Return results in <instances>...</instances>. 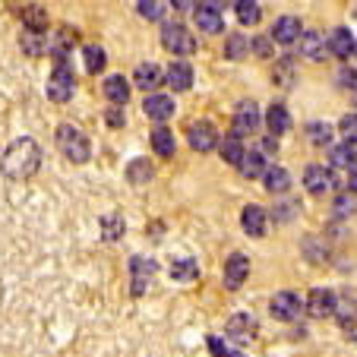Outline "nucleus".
I'll use <instances>...</instances> for the list:
<instances>
[{
    "label": "nucleus",
    "instance_id": "nucleus-24",
    "mask_svg": "<svg viewBox=\"0 0 357 357\" xmlns=\"http://www.w3.org/2000/svg\"><path fill=\"white\" fill-rule=\"evenodd\" d=\"M133 82L139 89H146V92H152V89L162 86V70H158L155 63H139L133 73Z\"/></svg>",
    "mask_w": 357,
    "mask_h": 357
},
{
    "label": "nucleus",
    "instance_id": "nucleus-15",
    "mask_svg": "<svg viewBox=\"0 0 357 357\" xmlns=\"http://www.w3.org/2000/svg\"><path fill=\"white\" fill-rule=\"evenodd\" d=\"M326 35L317 32V29H310V32H303L301 35V54L307 57V61H323L326 57Z\"/></svg>",
    "mask_w": 357,
    "mask_h": 357
},
{
    "label": "nucleus",
    "instance_id": "nucleus-12",
    "mask_svg": "<svg viewBox=\"0 0 357 357\" xmlns=\"http://www.w3.org/2000/svg\"><path fill=\"white\" fill-rule=\"evenodd\" d=\"M196 26H199V32H209V35L225 32L222 10L212 7V3H199V7H196Z\"/></svg>",
    "mask_w": 357,
    "mask_h": 357
},
{
    "label": "nucleus",
    "instance_id": "nucleus-27",
    "mask_svg": "<svg viewBox=\"0 0 357 357\" xmlns=\"http://www.w3.org/2000/svg\"><path fill=\"white\" fill-rule=\"evenodd\" d=\"M263 181H266V190L269 193H288V187H291V174L284 168H266V174H263Z\"/></svg>",
    "mask_w": 357,
    "mask_h": 357
},
{
    "label": "nucleus",
    "instance_id": "nucleus-8",
    "mask_svg": "<svg viewBox=\"0 0 357 357\" xmlns=\"http://www.w3.org/2000/svg\"><path fill=\"white\" fill-rule=\"evenodd\" d=\"M335 303H338L335 291H329V288H313L310 297H307V313H310V317H317V319L335 317Z\"/></svg>",
    "mask_w": 357,
    "mask_h": 357
},
{
    "label": "nucleus",
    "instance_id": "nucleus-40",
    "mask_svg": "<svg viewBox=\"0 0 357 357\" xmlns=\"http://www.w3.org/2000/svg\"><path fill=\"white\" fill-rule=\"evenodd\" d=\"M338 130H342L344 139H348L351 146H354V142H357V114H344V117H342V123H338Z\"/></svg>",
    "mask_w": 357,
    "mask_h": 357
},
{
    "label": "nucleus",
    "instance_id": "nucleus-3",
    "mask_svg": "<svg viewBox=\"0 0 357 357\" xmlns=\"http://www.w3.org/2000/svg\"><path fill=\"white\" fill-rule=\"evenodd\" d=\"M73 89H76V76L73 70L67 67V63H54V70H51V76H47V98L54 101V105H67L70 98H73Z\"/></svg>",
    "mask_w": 357,
    "mask_h": 357
},
{
    "label": "nucleus",
    "instance_id": "nucleus-11",
    "mask_svg": "<svg viewBox=\"0 0 357 357\" xmlns=\"http://www.w3.org/2000/svg\"><path fill=\"white\" fill-rule=\"evenodd\" d=\"M142 111H146L149 121H155V123H165L174 117V98H168V95H149L146 101H142Z\"/></svg>",
    "mask_w": 357,
    "mask_h": 357
},
{
    "label": "nucleus",
    "instance_id": "nucleus-30",
    "mask_svg": "<svg viewBox=\"0 0 357 357\" xmlns=\"http://www.w3.org/2000/svg\"><path fill=\"white\" fill-rule=\"evenodd\" d=\"M234 13H237V20H241V26H257L259 16H263V10H259L257 0H237Z\"/></svg>",
    "mask_w": 357,
    "mask_h": 357
},
{
    "label": "nucleus",
    "instance_id": "nucleus-21",
    "mask_svg": "<svg viewBox=\"0 0 357 357\" xmlns=\"http://www.w3.org/2000/svg\"><path fill=\"white\" fill-rule=\"evenodd\" d=\"M105 95H108L111 105L121 108V105L130 101V82L123 79V76H108V79H105Z\"/></svg>",
    "mask_w": 357,
    "mask_h": 357
},
{
    "label": "nucleus",
    "instance_id": "nucleus-29",
    "mask_svg": "<svg viewBox=\"0 0 357 357\" xmlns=\"http://www.w3.org/2000/svg\"><path fill=\"white\" fill-rule=\"evenodd\" d=\"M218 152H222V158H225V162H228V165H234V168H237L247 149H243V142L237 139L234 133H231V136H225V139H222V146H218Z\"/></svg>",
    "mask_w": 357,
    "mask_h": 357
},
{
    "label": "nucleus",
    "instance_id": "nucleus-26",
    "mask_svg": "<svg viewBox=\"0 0 357 357\" xmlns=\"http://www.w3.org/2000/svg\"><path fill=\"white\" fill-rule=\"evenodd\" d=\"M152 149H155L162 158H171V155H174V149H177L174 133H171L168 127H155V130H152Z\"/></svg>",
    "mask_w": 357,
    "mask_h": 357
},
{
    "label": "nucleus",
    "instance_id": "nucleus-39",
    "mask_svg": "<svg viewBox=\"0 0 357 357\" xmlns=\"http://www.w3.org/2000/svg\"><path fill=\"white\" fill-rule=\"evenodd\" d=\"M209 351H212V357H243L241 351L225 344V338H218V335H209Z\"/></svg>",
    "mask_w": 357,
    "mask_h": 357
},
{
    "label": "nucleus",
    "instance_id": "nucleus-38",
    "mask_svg": "<svg viewBox=\"0 0 357 357\" xmlns=\"http://www.w3.org/2000/svg\"><path fill=\"white\" fill-rule=\"evenodd\" d=\"M307 133H310V139L317 142V146H329L332 142V127L329 123H323V121L307 123Z\"/></svg>",
    "mask_w": 357,
    "mask_h": 357
},
{
    "label": "nucleus",
    "instance_id": "nucleus-14",
    "mask_svg": "<svg viewBox=\"0 0 357 357\" xmlns=\"http://www.w3.org/2000/svg\"><path fill=\"white\" fill-rule=\"evenodd\" d=\"M303 26L297 16H282V20L272 26V41H278V45H294L297 38H301Z\"/></svg>",
    "mask_w": 357,
    "mask_h": 357
},
{
    "label": "nucleus",
    "instance_id": "nucleus-33",
    "mask_svg": "<svg viewBox=\"0 0 357 357\" xmlns=\"http://www.w3.org/2000/svg\"><path fill=\"white\" fill-rule=\"evenodd\" d=\"M82 57H86V70H89V73H101V70H105V63H108L105 47H98V45H86V47H82Z\"/></svg>",
    "mask_w": 357,
    "mask_h": 357
},
{
    "label": "nucleus",
    "instance_id": "nucleus-1",
    "mask_svg": "<svg viewBox=\"0 0 357 357\" xmlns=\"http://www.w3.org/2000/svg\"><path fill=\"white\" fill-rule=\"evenodd\" d=\"M41 168V149L32 136H22V139H13L0 158V171L7 181H29L35 171Z\"/></svg>",
    "mask_w": 357,
    "mask_h": 357
},
{
    "label": "nucleus",
    "instance_id": "nucleus-7",
    "mask_svg": "<svg viewBox=\"0 0 357 357\" xmlns=\"http://www.w3.org/2000/svg\"><path fill=\"white\" fill-rule=\"evenodd\" d=\"M187 139H190V146H193L196 152H212V149L218 146V133H215V127H212L209 121H193L190 123Z\"/></svg>",
    "mask_w": 357,
    "mask_h": 357
},
{
    "label": "nucleus",
    "instance_id": "nucleus-35",
    "mask_svg": "<svg viewBox=\"0 0 357 357\" xmlns=\"http://www.w3.org/2000/svg\"><path fill=\"white\" fill-rule=\"evenodd\" d=\"M123 231H127V225H123L121 215H105L101 218V237H105V241H117Z\"/></svg>",
    "mask_w": 357,
    "mask_h": 357
},
{
    "label": "nucleus",
    "instance_id": "nucleus-19",
    "mask_svg": "<svg viewBox=\"0 0 357 357\" xmlns=\"http://www.w3.org/2000/svg\"><path fill=\"white\" fill-rule=\"evenodd\" d=\"M237 168H241V174L250 177V181H253V177H263L266 174V155L259 152V149H250V152H243V158H241Z\"/></svg>",
    "mask_w": 357,
    "mask_h": 357
},
{
    "label": "nucleus",
    "instance_id": "nucleus-46",
    "mask_svg": "<svg viewBox=\"0 0 357 357\" xmlns=\"http://www.w3.org/2000/svg\"><path fill=\"white\" fill-rule=\"evenodd\" d=\"M171 3H174V10H190L193 7V0H171Z\"/></svg>",
    "mask_w": 357,
    "mask_h": 357
},
{
    "label": "nucleus",
    "instance_id": "nucleus-25",
    "mask_svg": "<svg viewBox=\"0 0 357 357\" xmlns=\"http://www.w3.org/2000/svg\"><path fill=\"white\" fill-rule=\"evenodd\" d=\"M326 47H329L335 57H351V51H354V38H351L348 29H335V32L329 35V41H326Z\"/></svg>",
    "mask_w": 357,
    "mask_h": 357
},
{
    "label": "nucleus",
    "instance_id": "nucleus-41",
    "mask_svg": "<svg viewBox=\"0 0 357 357\" xmlns=\"http://www.w3.org/2000/svg\"><path fill=\"white\" fill-rule=\"evenodd\" d=\"M338 79H342V86H344V89L357 92V70H348V67H344L342 73H338Z\"/></svg>",
    "mask_w": 357,
    "mask_h": 357
},
{
    "label": "nucleus",
    "instance_id": "nucleus-31",
    "mask_svg": "<svg viewBox=\"0 0 357 357\" xmlns=\"http://www.w3.org/2000/svg\"><path fill=\"white\" fill-rule=\"evenodd\" d=\"M329 158H332V168H354L357 165V152H354V146L351 142H344V146H335L329 152Z\"/></svg>",
    "mask_w": 357,
    "mask_h": 357
},
{
    "label": "nucleus",
    "instance_id": "nucleus-2",
    "mask_svg": "<svg viewBox=\"0 0 357 357\" xmlns=\"http://www.w3.org/2000/svg\"><path fill=\"white\" fill-rule=\"evenodd\" d=\"M57 149H61V155L73 165H86L92 158V146H89L86 133L73 123H61L57 127Z\"/></svg>",
    "mask_w": 357,
    "mask_h": 357
},
{
    "label": "nucleus",
    "instance_id": "nucleus-18",
    "mask_svg": "<svg viewBox=\"0 0 357 357\" xmlns=\"http://www.w3.org/2000/svg\"><path fill=\"white\" fill-rule=\"evenodd\" d=\"M168 86L174 89V92H187L190 86H193V70H190V63H183V61H174L168 67Z\"/></svg>",
    "mask_w": 357,
    "mask_h": 357
},
{
    "label": "nucleus",
    "instance_id": "nucleus-43",
    "mask_svg": "<svg viewBox=\"0 0 357 357\" xmlns=\"http://www.w3.org/2000/svg\"><path fill=\"white\" fill-rule=\"evenodd\" d=\"M250 47H253V51H257L259 57H272V47H269V41H263V38H257V41H253V45H250Z\"/></svg>",
    "mask_w": 357,
    "mask_h": 357
},
{
    "label": "nucleus",
    "instance_id": "nucleus-17",
    "mask_svg": "<svg viewBox=\"0 0 357 357\" xmlns=\"http://www.w3.org/2000/svg\"><path fill=\"white\" fill-rule=\"evenodd\" d=\"M241 225H243V231H247L250 237H263L266 234V212H263V206H247V209L241 212Z\"/></svg>",
    "mask_w": 357,
    "mask_h": 357
},
{
    "label": "nucleus",
    "instance_id": "nucleus-9",
    "mask_svg": "<svg viewBox=\"0 0 357 357\" xmlns=\"http://www.w3.org/2000/svg\"><path fill=\"white\" fill-rule=\"evenodd\" d=\"M301 297L297 294H291V291H278L275 297H272V303H269V310H272V317L275 319H282V323H291V319H297L301 317Z\"/></svg>",
    "mask_w": 357,
    "mask_h": 357
},
{
    "label": "nucleus",
    "instance_id": "nucleus-45",
    "mask_svg": "<svg viewBox=\"0 0 357 357\" xmlns=\"http://www.w3.org/2000/svg\"><path fill=\"white\" fill-rule=\"evenodd\" d=\"M348 190L351 193H357V165L354 168H348Z\"/></svg>",
    "mask_w": 357,
    "mask_h": 357
},
{
    "label": "nucleus",
    "instance_id": "nucleus-22",
    "mask_svg": "<svg viewBox=\"0 0 357 357\" xmlns=\"http://www.w3.org/2000/svg\"><path fill=\"white\" fill-rule=\"evenodd\" d=\"M152 177H155V168H152L149 158H133V162L127 165V181L133 183V187H142V183H149Z\"/></svg>",
    "mask_w": 357,
    "mask_h": 357
},
{
    "label": "nucleus",
    "instance_id": "nucleus-42",
    "mask_svg": "<svg viewBox=\"0 0 357 357\" xmlns=\"http://www.w3.org/2000/svg\"><path fill=\"white\" fill-rule=\"evenodd\" d=\"M105 121H108V127H123V123H127V117H123V108H108Z\"/></svg>",
    "mask_w": 357,
    "mask_h": 357
},
{
    "label": "nucleus",
    "instance_id": "nucleus-20",
    "mask_svg": "<svg viewBox=\"0 0 357 357\" xmlns=\"http://www.w3.org/2000/svg\"><path fill=\"white\" fill-rule=\"evenodd\" d=\"M266 127H269V133L275 136H282V133H288L291 130V114H288V108L284 105H272L269 108V114H266Z\"/></svg>",
    "mask_w": 357,
    "mask_h": 357
},
{
    "label": "nucleus",
    "instance_id": "nucleus-23",
    "mask_svg": "<svg viewBox=\"0 0 357 357\" xmlns=\"http://www.w3.org/2000/svg\"><path fill=\"white\" fill-rule=\"evenodd\" d=\"M22 26H26L29 32L45 35L47 32V10L38 7V3H29V7L22 10Z\"/></svg>",
    "mask_w": 357,
    "mask_h": 357
},
{
    "label": "nucleus",
    "instance_id": "nucleus-10",
    "mask_svg": "<svg viewBox=\"0 0 357 357\" xmlns=\"http://www.w3.org/2000/svg\"><path fill=\"white\" fill-rule=\"evenodd\" d=\"M247 275H250V259L243 257V253H231V257L225 259V288L237 291L247 282Z\"/></svg>",
    "mask_w": 357,
    "mask_h": 357
},
{
    "label": "nucleus",
    "instance_id": "nucleus-44",
    "mask_svg": "<svg viewBox=\"0 0 357 357\" xmlns=\"http://www.w3.org/2000/svg\"><path fill=\"white\" fill-rule=\"evenodd\" d=\"M266 152H278V139H275V136H266V139H263V155H266Z\"/></svg>",
    "mask_w": 357,
    "mask_h": 357
},
{
    "label": "nucleus",
    "instance_id": "nucleus-32",
    "mask_svg": "<svg viewBox=\"0 0 357 357\" xmlns=\"http://www.w3.org/2000/svg\"><path fill=\"white\" fill-rule=\"evenodd\" d=\"M171 278H174V282H193V278H199L196 259H174V263H171Z\"/></svg>",
    "mask_w": 357,
    "mask_h": 357
},
{
    "label": "nucleus",
    "instance_id": "nucleus-5",
    "mask_svg": "<svg viewBox=\"0 0 357 357\" xmlns=\"http://www.w3.org/2000/svg\"><path fill=\"white\" fill-rule=\"evenodd\" d=\"M158 272L155 259H146V257H130V294L142 297L152 282V275Z\"/></svg>",
    "mask_w": 357,
    "mask_h": 357
},
{
    "label": "nucleus",
    "instance_id": "nucleus-16",
    "mask_svg": "<svg viewBox=\"0 0 357 357\" xmlns=\"http://www.w3.org/2000/svg\"><path fill=\"white\" fill-rule=\"evenodd\" d=\"M228 335L237 338V342H247V338L257 335V319L250 317V313H234L228 319Z\"/></svg>",
    "mask_w": 357,
    "mask_h": 357
},
{
    "label": "nucleus",
    "instance_id": "nucleus-6",
    "mask_svg": "<svg viewBox=\"0 0 357 357\" xmlns=\"http://www.w3.org/2000/svg\"><path fill=\"white\" fill-rule=\"evenodd\" d=\"M259 108L253 105V101H241L237 105V111H234V136L237 139H243V136H250V133H257L259 130Z\"/></svg>",
    "mask_w": 357,
    "mask_h": 357
},
{
    "label": "nucleus",
    "instance_id": "nucleus-37",
    "mask_svg": "<svg viewBox=\"0 0 357 357\" xmlns=\"http://www.w3.org/2000/svg\"><path fill=\"white\" fill-rule=\"evenodd\" d=\"M335 313H338V323H342V329H354V326H357V303L354 301L335 303Z\"/></svg>",
    "mask_w": 357,
    "mask_h": 357
},
{
    "label": "nucleus",
    "instance_id": "nucleus-36",
    "mask_svg": "<svg viewBox=\"0 0 357 357\" xmlns=\"http://www.w3.org/2000/svg\"><path fill=\"white\" fill-rule=\"evenodd\" d=\"M165 10H168L165 0H139V16L149 22H158L165 16Z\"/></svg>",
    "mask_w": 357,
    "mask_h": 357
},
{
    "label": "nucleus",
    "instance_id": "nucleus-13",
    "mask_svg": "<svg viewBox=\"0 0 357 357\" xmlns=\"http://www.w3.org/2000/svg\"><path fill=\"white\" fill-rule=\"evenodd\" d=\"M303 187H307V193L313 196H323L332 190V171H326L323 165H310V168L303 171Z\"/></svg>",
    "mask_w": 357,
    "mask_h": 357
},
{
    "label": "nucleus",
    "instance_id": "nucleus-34",
    "mask_svg": "<svg viewBox=\"0 0 357 357\" xmlns=\"http://www.w3.org/2000/svg\"><path fill=\"white\" fill-rule=\"evenodd\" d=\"M247 54H250V41L243 38V35H231V38L225 41V57H228V61H243Z\"/></svg>",
    "mask_w": 357,
    "mask_h": 357
},
{
    "label": "nucleus",
    "instance_id": "nucleus-47",
    "mask_svg": "<svg viewBox=\"0 0 357 357\" xmlns=\"http://www.w3.org/2000/svg\"><path fill=\"white\" fill-rule=\"evenodd\" d=\"M351 54H354V57H357V41H354V51H351Z\"/></svg>",
    "mask_w": 357,
    "mask_h": 357
},
{
    "label": "nucleus",
    "instance_id": "nucleus-4",
    "mask_svg": "<svg viewBox=\"0 0 357 357\" xmlns=\"http://www.w3.org/2000/svg\"><path fill=\"white\" fill-rule=\"evenodd\" d=\"M162 45L168 47L171 54H181V57H187L196 51V38L181 26V22H168V26L162 29Z\"/></svg>",
    "mask_w": 357,
    "mask_h": 357
},
{
    "label": "nucleus",
    "instance_id": "nucleus-28",
    "mask_svg": "<svg viewBox=\"0 0 357 357\" xmlns=\"http://www.w3.org/2000/svg\"><path fill=\"white\" fill-rule=\"evenodd\" d=\"M20 47H22V54H29V57H41L47 51V38L45 35H38V32H22L20 35Z\"/></svg>",
    "mask_w": 357,
    "mask_h": 357
}]
</instances>
